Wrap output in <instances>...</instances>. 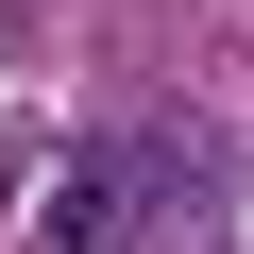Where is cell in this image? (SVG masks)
<instances>
[{
    "label": "cell",
    "mask_w": 254,
    "mask_h": 254,
    "mask_svg": "<svg viewBox=\"0 0 254 254\" xmlns=\"http://www.w3.org/2000/svg\"><path fill=\"white\" fill-rule=\"evenodd\" d=\"M136 203H153V170L119 153V136H85V153L17 203V254H119V237H136Z\"/></svg>",
    "instance_id": "cell-1"
}]
</instances>
